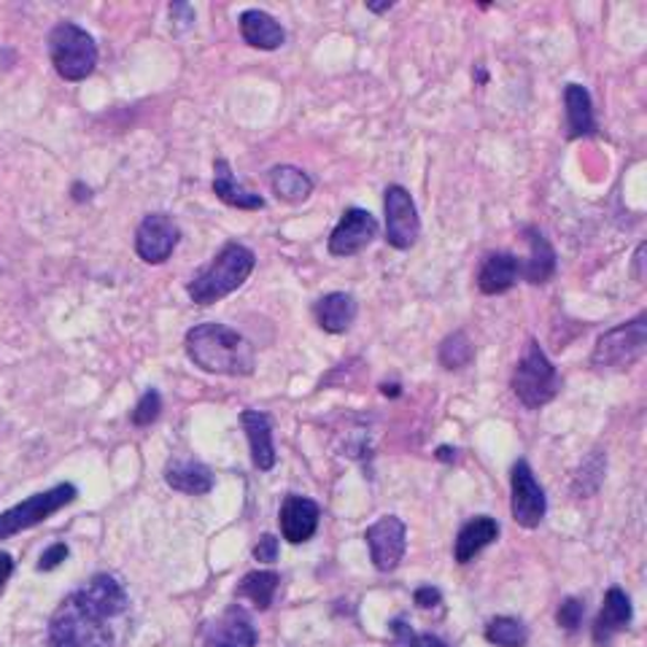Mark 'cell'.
I'll list each match as a JSON object with an SVG mask.
<instances>
[{
	"mask_svg": "<svg viewBox=\"0 0 647 647\" xmlns=\"http://www.w3.org/2000/svg\"><path fill=\"white\" fill-rule=\"evenodd\" d=\"M378 237V222L370 211L364 209H348L335 224L332 235H329V254L332 256H353L370 246Z\"/></svg>",
	"mask_w": 647,
	"mask_h": 647,
	"instance_id": "cell-12",
	"label": "cell"
},
{
	"mask_svg": "<svg viewBox=\"0 0 647 647\" xmlns=\"http://www.w3.org/2000/svg\"><path fill=\"white\" fill-rule=\"evenodd\" d=\"M68 545H65V542H54V545H49L44 553H41V559H39V570L41 572H52V570H57L60 564H63L65 559H68Z\"/></svg>",
	"mask_w": 647,
	"mask_h": 647,
	"instance_id": "cell-33",
	"label": "cell"
},
{
	"mask_svg": "<svg viewBox=\"0 0 647 647\" xmlns=\"http://www.w3.org/2000/svg\"><path fill=\"white\" fill-rule=\"evenodd\" d=\"M523 237L529 243V259H523L521 280L532 286L548 284L559 271V256H555V248L551 241L545 237V232L540 227H523Z\"/></svg>",
	"mask_w": 647,
	"mask_h": 647,
	"instance_id": "cell-16",
	"label": "cell"
},
{
	"mask_svg": "<svg viewBox=\"0 0 647 647\" xmlns=\"http://www.w3.org/2000/svg\"><path fill=\"white\" fill-rule=\"evenodd\" d=\"M76 497L78 491L73 484H60L49 488V491L33 494V497H28L17 508L0 512V540H9V537L24 532V529L39 527L49 516H54L65 505H71Z\"/></svg>",
	"mask_w": 647,
	"mask_h": 647,
	"instance_id": "cell-7",
	"label": "cell"
},
{
	"mask_svg": "<svg viewBox=\"0 0 647 647\" xmlns=\"http://www.w3.org/2000/svg\"><path fill=\"white\" fill-rule=\"evenodd\" d=\"M319 518L321 510L314 499L300 497V494H289L278 512L280 534H284V540L291 542V545H300V542H308L310 537L316 534Z\"/></svg>",
	"mask_w": 647,
	"mask_h": 647,
	"instance_id": "cell-13",
	"label": "cell"
},
{
	"mask_svg": "<svg viewBox=\"0 0 647 647\" xmlns=\"http://www.w3.org/2000/svg\"><path fill=\"white\" fill-rule=\"evenodd\" d=\"M271 189L280 203L300 205L314 194V179L295 165H276L271 170Z\"/></svg>",
	"mask_w": 647,
	"mask_h": 647,
	"instance_id": "cell-26",
	"label": "cell"
},
{
	"mask_svg": "<svg viewBox=\"0 0 647 647\" xmlns=\"http://www.w3.org/2000/svg\"><path fill=\"white\" fill-rule=\"evenodd\" d=\"M645 348L647 319L645 316H637L634 321L607 329V332L596 340L594 353H591V364H594V370H626L645 357Z\"/></svg>",
	"mask_w": 647,
	"mask_h": 647,
	"instance_id": "cell-6",
	"label": "cell"
},
{
	"mask_svg": "<svg viewBox=\"0 0 647 647\" xmlns=\"http://www.w3.org/2000/svg\"><path fill=\"white\" fill-rule=\"evenodd\" d=\"M49 647H114V632L106 615L71 594L52 615Z\"/></svg>",
	"mask_w": 647,
	"mask_h": 647,
	"instance_id": "cell-3",
	"label": "cell"
},
{
	"mask_svg": "<svg viewBox=\"0 0 647 647\" xmlns=\"http://www.w3.org/2000/svg\"><path fill=\"white\" fill-rule=\"evenodd\" d=\"M181 243V227L170 213H146L136 230V254L146 265H162Z\"/></svg>",
	"mask_w": 647,
	"mask_h": 647,
	"instance_id": "cell-10",
	"label": "cell"
},
{
	"mask_svg": "<svg viewBox=\"0 0 647 647\" xmlns=\"http://www.w3.org/2000/svg\"><path fill=\"white\" fill-rule=\"evenodd\" d=\"M280 585V577L273 570H256L248 572L246 577L241 580V585L235 588L237 600H248L256 609H271L273 600H276V591Z\"/></svg>",
	"mask_w": 647,
	"mask_h": 647,
	"instance_id": "cell-27",
	"label": "cell"
},
{
	"mask_svg": "<svg viewBox=\"0 0 647 647\" xmlns=\"http://www.w3.org/2000/svg\"><path fill=\"white\" fill-rule=\"evenodd\" d=\"M510 512L512 521L523 529H537L548 512V497L537 484L532 467L527 459L512 464L510 473Z\"/></svg>",
	"mask_w": 647,
	"mask_h": 647,
	"instance_id": "cell-8",
	"label": "cell"
},
{
	"mask_svg": "<svg viewBox=\"0 0 647 647\" xmlns=\"http://www.w3.org/2000/svg\"><path fill=\"white\" fill-rule=\"evenodd\" d=\"M416 647H448L435 634H416Z\"/></svg>",
	"mask_w": 647,
	"mask_h": 647,
	"instance_id": "cell-38",
	"label": "cell"
},
{
	"mask_svg": "<svg viewBox=\"0 0 647 647\" xmlns=\"http://www.w3.org/2000/svg\"><path fill=\"white\" fill-rule=\"evenodd\" d=\"M583 615H585V604L575 600V596H570V600H564L559 604L555 624H559L561 628H566V632H577V626L583 624Z\"/></svg>",
	"mask_w": 647,
	"mask_h": 647,
	"instance_id": "cell-32",
	"label": "cell"
},
{
	"mask_svg": "<svg viewBox=\"0 0 647 647\" xmlns=\"http://www.w3.org/2000/svg\"><path fill=\"white\" fill-rule=\"evenodd\" d=\"M162 413V396L157 389H149L144 396L138 400L136 411H132V424L136 426H151Z\"/></svg>",
	"mask_w": 647,
	"mask_h": 647,
	"instance_id": "cell-31",
	"label": "cell"
},
{
	"mask_svg": "<svg viewBox=\"0 0 647 647\" xmlns=\"http://www.w3.org/2000/svg\"><path fill=\"white\" fill-rule=\"evenodd\" d=\"M383 211H386V243L396 252H407L416 246L421 235L418 209L411 192L402 184L386 187L383 192Z\"/></svg>",
	"mask_w": 647,
	"mask_h": 647,
	"instance_id": "cell-9",
	"label": "cell"
},
{
	"mask_svg": "<svg viewBox=\"0 0 647 647\" xmlns=\"http://www.w3.org/2000/svg\"><path fill=\"white\" fill-rule=\"evenodd\" d=\"M254 559L262 561V564H273L278 559V537L262 534L259 542L254 545Z\"/></svg>",
	"mask_w": 647,
	"mask_h": 647,
	"instance_id": "cell-34",
	"label": "cell"
},
{
	"mask_svg": "<svg viewBox=\"0 0 647 647\" xmlns=\"http://www.w3.org/2000/svg\"><path fill=\"white\" fill-rule=\"evenodd\" d=\"M632 618H634V607H632V600L626 596V591L609 588L607 596H604L600 615H596L594 643L600 647H607L609 643H613L615 634L624 632V628L632 624Z\"/></svg>",
	"mask_w": 647,
	"mask_h": 647,
	"instance_id": "cell-19",
	"label": "cell"
},
{
	"mask_svg": "<svg viewBox=\"0 0 647 647\" xmlns=\"http://www.w3.org/2000/svg\"><path fill=\"white\" fill-rule=\"evenodd\" d=\"M359 305L348 291H329L314 303V319L324 332L343 335L357 321Z\"/></svg>",
	"mask_w": 647,
	"mask_h": 647,
	"instance_id": "cell-20",
	"label": "cell"
},
{
	"mask_svg": "<svg viewBox=\"0 0 647 647\" xmlns=\"http://www.w3.org/2000/svg\"><path fill=\"white\" fill-rule=\"evenodd\" d=\"M486 639L497 647H527L529 632L527 626L510 615H499L486 624Z\"/></svg>",
	"mask_w": 647,
	"mask_h": 647,
	"instance_id": "cell-28",
	"label": "cell"
},
{
	"mask_svg": "<svg viewBox=\"0 0 647 647\" xmlns=\"http://www.w3.org/2000/svg\"><path fill=\"white\" fill-rule=\"evenodd\" d=\"M364 540H368L370 559L375 564V570L394 572L400 566L402 555H405L407 527L402 523V518L383 516L364 532Z\"/></svg>",
	"mask_w": 647,
	"mask_h": 647,
	"instance_id": "cell-11",
	"label": "cell"
},
{
	"mask_svg": "<svg viewBox=\"0 0 647 647\" xmlns=\"http://www.w3.org/2000/svg\"><path fill=\"white\" fill-rule=\"evenodd\" d=\"M435 456L439 462H456V448H450V445H439Z\"/></svg>",
	"mask_w": 647,
	"mask_h": 647,
	"instance_id": "cell-39",
	"label": "cell"
},
{
	"mask_svg": "<svg viewBox=\"0 0 647 647\" xmlns=\"http://www.w3.org/2000/svg\"><path fill=\"white\" fill-rule=\"evenodd\" d=\"M213 194H216L222 203H227L230 209H241V211L265 209V198L243 187L241 181H237L230 160H224V157H219V160L213 162Z\"/></svg>",
	"mask_w": 647,
	"mask_h": 647,
	"instance_id": "cell-18",
	"label": "cell"
},
{
	"mask_svg": "<svg viewBox=\"0 0 647 647\" xmlns=\"http://www.w3.org/2000/svg\"><path fill=\"white\" fill-rule=\"evenodd\" d=\"M497 537H499L497 518L491 516L469 518V521L459 529V534H456L454 559L459 561V564H469V561L484 551V548L491 545V542H497Z\"/></svg>",
	"mask_w": 647,
	"mask_h": 647,
	"instance_id": "cell-24",
	"label": "cell"
},
{
	"mask_svg": "<svg viewBox=\"0 0 647 647\" xmlns=\"http://www.w3.org/2000/svg\"><path fill=\"white\" fill-rule=\"evenodd\" d=\"M604 467H607V459L602 456V450H594L588 459L580 464V473L575 475V494L583 488L585 480H591V494H596V488H600L604 480Z\"/></svg>",
	"mask_w": 647,
	"mask_h": 647,
	"instance_id": "cell-30",
	"label": "cell"
},
{
	"mask_svg": "<svg viewBox=\"0 0 647 647\" xmlns=\"http://www.w3.org/2000/svg\"><path fill=\"white\" fill-rule=\"evenodd\" d=\"M389 628H392L396 647H416V632H413V628L407 626L405 621L396 618V621H392V624H389Z\"/></svg>",
	"mask_w": 647,
	"mask_h": 647,
	"instance_id": "cell-36",
	"label": "cell"
},
{
	"mask_svg": "<svg viewBox=\"0 0 647 647\" xmlns=\"http://www.w3.org/2000/svg\"><path fill=\"white\" fill-rule=\"evenodd\" d=\"M241 35L248 46L262 49V52H276L284 46L286 30L280 28V22L273 14L262 9H246L241 14Z\"/></svg>",
	"mask_w": 647,
	"mask_h": 647,
	"instance_id": "cell-21",
	"label": "cell"
},
{
	"mask_svg": "<svg viewBox=\"0 0 647 647\" xmlns=\"http://www.w3.org/2000/svg\"><path fill=\"white\" fill-rule=\"evenodd\" d=\"M49 57L65 82H84L97 65V44L93 35L73 22L54 24L49 33Z\"/></svg>",
	"mask_w": 647,
	"mask_h": 647,
	"instance_id": "cell-5",
	"label": "cell"
},
{
	"mask_svg": "<svg viewBox=\"0 0 647 647\" xmlns=\"http://www.w3.org/2000/svg\"><path fill=\"white\" fill-rule=\"evenodd\" d=\"M510 389L518 396V402L529 407V411H540V407H545L548 402L559 396L561 375L537 340H529L527 351L518 359L516 370H512Z\"/></svg>",
	"mask_w": 647,
	"mask_h": 647,
	"instance_id": "cell-4",
	"label": "cell"
},
{
	"mask_svg": "<svg viewBox=\"0 0 647 647\" xmlns=\"http://www.w3.org/2000/svg\"><path fill=\"white\" fill-rule=\"evenodd\" d=\"M521 271H523V259H518L516 254L510 252H494L488 254L478 271V289L484 295L494 297V295H505L510 291L512 286L521 280Z\"/></svg>",
	"mask_w": 647,
	"mask_h": 647,
	"instance_id": "cell-15",
	"label": "cell"
},
{
	"mask_svg": "<svg viewBox=\"0 0 647 647\" xmlns=\"http://www.w3.org/2000/svg\"><path fill=\"white\" fill-rule=\"evenodd\" d=\"M564 106H566V138H588L596 132L594 119V100L583 84H566L564 89Z\"/></svg>",
	"mask_w": 647,
	"mask_h": 647,
	"instance_id": "cell-25",
	"label": "cell"
},
{
	"mask_svg": "<svg viewBox=\"0 0 647 647\" xmlns=\"http://www.w3.org/2000/svg\"><path fill=\"white\" fill-rule=\"evenodd\" d=\"M76 594L82 596L89 607H95L97 613L106 615L108 621L125 613L127 604H130L125 585H121L114 575H95L87 585H82Z\"/></svg>",
	"mask_w": 647,
	"mask_h": 647,
	"instance_id": "cell-22",
	"label": "cell"
},
{
	"mask_svg": "<svg viewBox=\"0 0 647 647\" xmlns=\"http://www.w3.org/2000/svg\"><path fill=\"white\" fill-rule=\"evenodd\" d=\"M203 645L205 647H254L256 645V628L248 618V613L237 604H232L222 618L211 621L203 628Z\"/></svg>",
	"mask_w": 647,
	"mask_h": 647,
	"instance_id": "cell-14",
	"label": "cell"
},
{
	"mask_svg": "<svg viewBox=\"0 0 647 647\" xmlns=\"http://www.w3.org/2000/svg\"><path fill=\"white\" fill-rule=\"evenodd\" d=\"M381 392H383V396H400L402 394L400 383H383Z\"/></svg>",
	"mask_w": 647,
	"mask_h": 647,
	"instance_id": "cell-41",
	"label": "cell"
},
{
	"mask_svg": "<svg viewBox=\"0 0 647 647\" xmlns=\"http://www.w3.org/2000/svg\"><path fill=\"white\" fill-rule=\"evenodd\" d=\"M243 432L248 437V448H252V462L259 473L276 467V443H273V421L262 411H243L241 413Z\"/></svg>",
	"mask_w": 647,
	"mask_h": 647,
	"instance_id": "cell-17",
	"label": "cell"
},
{
	"mask_svg": "<svg viewBox=\"0 0 647 647\" xmlns=\"http://www.w3.org/2000/svg\"><path fill=\"white\" fill-rule=\"evenodd\" d=\"M439 364H443L445 370H464L473 364L475 359V346L473 340H469L467 332H454L448 335V338L439 343V353H437Z\"/></svg>",
	"mask_w": 647,
	"mask_h": 647,
	"instance_id": "cell-29",
	"label": "cell"
},
{
	"mask_svg": "<svg viewBox=\"0 0 647 647\" xmlns=\"http://www.w3.org/2000/svg\"><path fill=\"white\" fill-rule=\"evenodd\" d=\"M14 575V555L0 553V591H3L6 580Z\"/></svg>",
	"mask_w": 647,
	"mask_h": 647,
	"instance_id": "cell-37",
	"label": "cell"
},
{
	"mask_svg": "<svg viewBox=\"0 0 647 647\" xmlns=\"http://www.w3.org/2000/svg\"><path fill=\"white\" fill-rule=\"evenodd\" d=\"M413 602L421 609H432L437 604H443V594H439V588H435V585H421V588H416V594H413Z\"/></svg>",
	"mask_w": 647,
	"mask_h": 647,
	"instance_id": "cell-35",
	"label": "cell"
},
{
	"mask_svg": "<svg viewBox=\"0 0 647 647\" xmlns=\"http://www.w3.org/2000/svg\"><path fill=\"white\" fill-rule=\"evenodd\" d=\"M165 484L173 491L189 494V497H203V494H211L216 478H213L211 467H205L203 462L173 459L165 467Z\"/></svg>",
	"mask_w": 647,
	"mask_h": 647,
	"instance_id": "cell-23",
	"label": "cell"
},
{
	"mask_svg": "<svg viewBox=\"0 0 647 647\" xmlns=\"http://www.w3.org/2000/svg\"><path fill=\"white\" fill-rule=\"evenodd\" d=\"M368 9L372 11V14H383V11L394 9V3L392 0H386V3H368Z\"/></svg>",
	"mask_w": 647,
	"mask_h": 647,
	"instance_id": "cell-40",
	"label": "cell"
},
{
	"mask_svg": "<svg viewBox=\"0 0 647 647\" xmlns=\"http://www.w3.org/2000/svg\"><path fill=\"white\" fill-rule=\"evenodd\" d=\"M256 267V254L243 243L230 241L219 248L203 271H198L187 284V295L194 305H213L232 291L241 289Z\"/></svg>",
	"mask_w": 647,
	"mask_h": 647,
	"instance_id": "cell-2",
	"label": "cell"
},
{
	"mask_svg": "<svg viewBox=\"0 0 647 647\" xmlns=\"http://www.w3.org/2000/svg\"><path fill=\"white\" fill-rule=\"evenodd\" d=\"M184 348L194 368L213 372V375L246 378L256 368L254 346L237 329L224 327L219 321H205L189 329Z\"/></svg>",
	"mask_w": 647,
	"mask_h": 647,
	"instance_id": "cell-1",
	"label": "cell"
}]
</instances>
